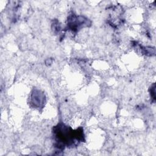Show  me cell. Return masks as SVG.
<instances>
[{
	"label": "cell",
	"mask_w": 156,
	"mask_h": 156,
	"mask_svg": "<svg viewBox=\"0 0 156 156\" xmlns=\"http://www.w3.org/2000/svg\"><path fill=\"white\" fill-rule=\"evenodd\" d=\"M54 132L55 135V147L58 149H63L66 145L73 146L76 142L83 141V135L82 129L73 130L71 128L63 124H59L54 128Z\"/></svg>",
	"instance_id": "obj_1"
},
{
	"label": "cell",
	"mask_w": 156,
	"mask_h": 156,
	"mask_svg": "<svg viewBox=\"0 0 156 156\" xmlns=\"http://www.w3.org/2000/svg\"><path fill=\"white\" fill-rule=\"evenodd\" d=\"M91 22L82 16H76L74 14L68 18V27L73 31H77L80 27L90 25Z\"/></svg>",
	"instance_id": "obj_2"
},
{
	"label": "cell",
	"mask_w": 156,
	"mask_h": 156,
	"mask_svg": "<svg viewBox=\"0 0 156 156\" xmlns=\"http://www.w3.org/2000/svg\"><path fill=\"white\" fill-rule=\"evenodd\" d=\"M151 98H152L153 101H155V83H154L151 87Z\"/></svg>",
	"instance_id": "obj_3"
}]
</instances>
